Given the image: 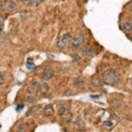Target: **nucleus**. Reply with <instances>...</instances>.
<instances>
[{"mask_svg":"<svg viewBox=\"0 0 132 132\" xmlns=\"http://www.w3.org/2000/svg\"><path fill=\"white\" fill-rule=\"evenodd\" d=\"M102 80L108 86H116L120 81V75L114 70H108L102 74Z\"/></svg>","mask_w":132,"mask_h":132,"instance_id":"nucleus-1","label":"nucleus"},{"mask_svg":"<svg viewBox=\"0 0 132 132\" xmlns=\"http://www.w3.org/2000/svg\"><path fill=\"white\" fill-rule=\"evenodd\" d=\"M71 35H70V34H65L64 35H63L60 39L57 41V42H56L57 48H60V50H62V48H64L65 47L68 45V43L71 42Z\"/></svg>","mask_w":132,"mask_h":132,"instance_id":"nucleus-2","label":"nucleus"},{"mask_svg":"<svg viewBox=\"0 0 132 132\" xmlns=\"http://www.w3.org/2000/svg\"><path fill=\"white\" fill-rule=\"evenodd\" d=\"M54 76V70L51 66H47V67L44 69L43 72H42V79L44 80H50L53 78Z\"/></svg>","mask_w":132,"mask_h":132,"instance_id":"nucleus-3","label":"nucleus"},{"mask_svg":"<svg viewBox=\"0 0 132 132\" xmlns=\"http://www.w3.org/2000/svg\"><path fill=\"white\" fill-rule=\"evenodd\" d=\"M84 42V35L79 34L78 35H77L71 42V48L73 50H77Z\"/></svg>","mask_w":132,"mask_h":132,"instance_id":"nucleus-4","label":"nucleus"},{"mask_svg":"<svg viewBox=\"0 0 132 132\" xmlns=\"http://www.w3.org/2000/svg\"><path fill=\"white\" fill-rule=\"evenodd\" d=\"M2 8L6 12H12L16 8V5L12 0H5L3 3V5H2Z\"/></svg>","mask_w":132,"mask_h":132,"instance_id":"nucleus-5","label":"nucleus"},{"mask_svg":"<svg viewBox=\"0 0 132 132\" xmlns=\"http://www.w3.org/2000/svg\"><path fill=\"white\" fill-rule=\"evenodd\" d=\"M81 54L83 56H92L93 55L96 54V50L94 48H91V47H86L81 50Z\"/></svg>","mask_w":132,"mask_h":132,"instance_id":"nucleus-6","label":"nucleus"},{"mask_svg":"<svg viewBox=\"0 0 132 132\" xmlns=\"http://www.w3.org/2000/svg\"><path fill=\"white\" fill-rule=\"evenodd\" d=\"M43 113H44V114H45L46 116H53V114H54V108H53V106L50 105V104L47 105L46 107L44 108Z\"/></svg>","mask_w":132,"mask_h":132,"instance_id":"nucleus-7","label":"nucleus"},{"mask_svg":"<svg viewBox=\"0 0 132 132\" xmlns=\"http://www.w3.org/2000/svg\"><path fill=\"white\" fill-rule=\"evenodd\" d=\"M70 110V106L69 105H62L58 108V114L60 116H64L67 114Z\"/></svg>","mask_w":132,"mask_h":132,"instance_id":"nucleus-8","label":"nucleus"},{"mask_svg":"<svg viewBox=\"0 0 132 132\" xmlns=\"http://www.w3.org/2000/svg\"><path fill=\"white\" fill-rule=\"evenodd\" d=\"M122 28L124 31L126 32H129L132 30V22L130 21H127V22H125L124 24L122 25Z\"/></svg>","mask_w":132,"mask_h":132,"instance_id":"nucleus-9","label":"nucleus"},{"mask_svg":"<svg viewBox=\"0 0 132 132\" xmlns=\"http://www.w3.org/2000/svg\"><path fill=\"white\" fill-rule=\"evenodd\" d=\"M84 84H85V81H84V79L81 78H78L74 80V86H77V87H82L83 86H84Z\"/></svg>","mask_w":132,"mask_h":132,"instance_id":"nucleus-10","label":"nucleus"},{"mask_svg":"<svg viewBox=\"0 0 132 132\" xmlns=\"http://www.w3.org/2000/svg\"><path fill=\"white\" fill-rule=\"evenodd\" d=\"M27 68L29 71H34V70H35V63H33V61H32V58H29L28 60H27Z\"/></svg>","mask_w":132,"mask_h":132,"instance_id":"nucleus-11","label":"nucleus"},{"mask_svg":"<svg viewBox=\"0 0 132 132\" xmlns=\"http://www.w3.org/2000/svg\"><path fill=\"white\" fill-rule=\"evenodd\" d=\"M92 83H93V85H95L96 86H100L101 85V80H100L99 78H93V80H92Z\"/></svg>","mask_w":132,"mask_h":132,"instance_id":"nucleus-12","label":"nucleus"},{"mask_svg":"<svg viewBox=\"0 0 132 132\" xmlns=\"http://www.w3.org/2000/svg\"><path fill=\"white\" fill-rule=\"evenodd\" d=\"M19 1L22 2V3H27V5H35V0H19Z\"/></svg>","mask_w":132,"mask_h":132,"instance_id":"nucleus-13","label":"nucleus"},{"mask_svg":"<svg viewBox=\"0 0 132 132\" xmlns=\"http://www.w3.org/2000/svg\"><path fill=\"white\" fill-rule=\"evenodd\" d=\"M23 108H24V104H23V103H20V104H19L18 106H17V108H16V110H17V111H18V112H20V110L22 109Z\"/></svg>","mask_w":132,"mask_h":132,"instance_id":"nucleus-14","label":"nucleus"},{"mask_svg":"<svg viewBox=\"0 0 132 132\" xmlns=\"http://www.w3.org/2000/svg\"><path fill=\"white\" fill-rule=\"evenodd\" d=\"M27 128V123H26V125L21 124V125H20V127L18 128V130H25Z\"/></svg>","mask_w":132,"mask_h":132,"instance_id":"nucleus-15","label":"nucleus"},{"mask_svg":"<svg viewBox=\"0 0 132 132\" xmlns=\"http://www.w3.org/2000/svg\"><path fill=\"white\" fill-rule=\"evenodd\" d=\"M5 75H4L3 73L1 74V76H0V84L1 85H3L4 83H5Z\"/></svg>","mask_w":132,"mask_h":132,"instance_id":"nucleus-16","label":"nucleus"},{"mask_svg":"<svg viewBox=\"0 0 132 132\" xmlns=\"http://www.w3.org/2000/svg\"><path fill=\"white\" fill-rule=\"evenodd\" d=\"M4 25H5V20H4L3 17H1V31H3L4 29Z\"/></svg>","mask_w":132,"mask_h":132,"instance_id":"nucleus-17","label":"nucleus"},{"mask_svg":"<svg viewBox=\"0 0 132 132\" xmlns=\"http://www.w3.org/2000/svg\"><path fill=\"white\" fill-rule=\"evenodd\" d=\"M44 0H35V5H40V4H42V2H43Z\"/></svg>","mask_w":132,"mask_h":132,"instance_id":"nucleus-18","label":"nucleus"},{"mask_svg":"<svg viewBox=\"0 0 132 132\" xmlns=\"http://www.w3.org/2000/svg\"><path fill=\"white\" fill-rule=\"evenodd\" d=\"M91 97L92 98H95V99H96V98H99V95H92Z\"/></svg>","mask_w":132,"mask_h":132,"instance_id":"nucleus-19","label":"nucleus"}]
</instances>
